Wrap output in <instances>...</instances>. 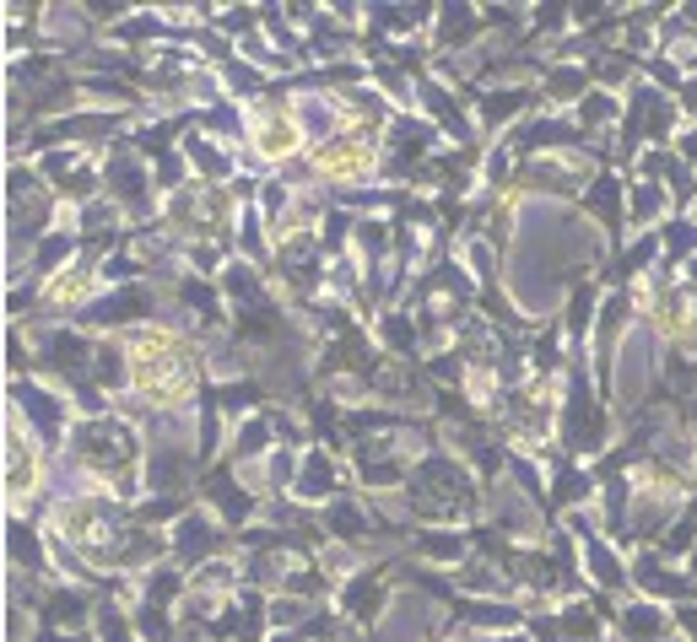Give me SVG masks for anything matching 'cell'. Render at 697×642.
<instances>
[{"label": "cell", "instance_id": "6", "mask_svg": "<svg viewBox=\"0 0 697 642\" xmlns=\"http://www.w3.org/2000/svg\"><path fill=\"white\" fill-rule=\"evenodd\" d=\"M11 551H17L22 562H39V546L28 540V529H11Z\"/></svg>", "mask_w": 697, "mask_h": 642}, {"label": "cell", "instance_id": "9", "mask_svg": "<svg viewBox=\"0 0 697 642\" xmlns=\"http://www.w3.org/2000/svg\"><path fill=\"white\" fill-rule=\"evenodd\" d=\"M687 157L697 162V135H687Z\"/></svg>", "mask_w": 697, "mask_h": 642}, {"label": "cell", "instance_id": "8", "mask_svg": "<svg viewBox=\"0 0 697 642\" xmlns=\"http://www.w3.org/2000/svg\"><path fill=\"white\" fill-rule=\"evenodd\" d=\"M681 621H687V626H693V632H697V610H681Z\"/></svg>", "mask_w": 697, "mask_h": 642}, {"label": "cell", "instance_id": "5", "mask_svg": "<svg viewBox=\"0 0 697 642\" xmlns=\"http://www.w3.org/2000/svg\"><path fill=\"white\" fill-rule=\"evenodd\" d=\"M659 626H665V621H659L655 610H633V615H627V632H633V638H655Z\"/></svg>", "mask_w": 697, "mask_h": 642}, {"label": "cell", "instance_id": "3", "mask_svg": "<svg viewBox=\"0 0 697 642\" xmlns=\"http://www.w3.org/2000/svg\"><path fill=\"white\" fill-rule=\"evenodd\" d=\"M130 314H147V297H141V292H124V297H109V303L92 308L98 324H120V319H130Z\"/></svg>", "mask_w": 697, "mask_h": 642}, {"label": "cell", "instance_id": "1", "mask_svg": "<svg viewBox=\"0 0 697 642\" xmlns=\"http://www.w3.org/2000/svg\"><path fill=\"white\" fill-rule=\"evenodd\" d=\"M416 502H422V508H459V502H465V481L454 476L449 465H427V470L416 476Z\"/></svg>", "mask_w": 697, "mask_h": 642}, {"label": "cell", "instance_id": "2", "mask_svg": "<svg viewBox=\"0 0 697 642\" xmlns=\"http://www.w3.org/2000/svg\"><path fill=\"white\" fill-rule=\"evenodd\" d=\"M82 448H87V459H98V465H124L130 459V432L114 427V421H98V427L82 432Z\"/></svg>", "mask_w": 697, "mask_h": 642}, {"label": "cell", "instance_id": "7", "mask_svg": "<svg viewBox=\"0 0 697 642\" xmlns=\"http://www.w3.org/2000/svg\"><path fill=\"white\" fill-rule=\"evenodd\" d=\"M568 638H595V621L584 610H568Z\"/></svg>", "mask_w": 697, "mask_h": 642}, {"label": "cell", "instance_id": "4", "mask_svg": "<svg viewBox=\"0 0 697 642\" xmlns=\"http://www.w3.org/2000/svg\"><path fill=\"white\" fill-rule=\"evenodd\" d=\"M330 486V465L325 459H309V470H303V497H320Z\"/></svg>", "mask_w": 697, "mask_h": 642}]
</instances>
